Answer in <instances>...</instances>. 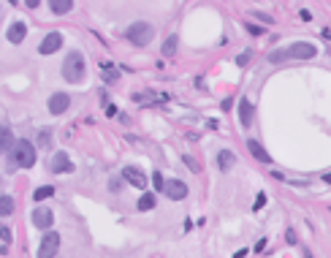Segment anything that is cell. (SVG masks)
I'll use <instances>...</instances> for the list:
<instances>
[{
  "mask_svg": "<svg viewBox=\"0 0 331 258\" xmlns=\"http://www.w3.org/2000/svg\"><path fill=\"white\" fill-rule=\"evenodd\" d=\"M8 169H30L35 163V147L30 142H25V139H11V144H8Z\"/></svg>",
  "mask_w": 331,
  "mask_h": 258,
  "instance_id": "cell-1",
  "label": "cell"
},
{
  "mask_svg": "<svg viewBox=\"0 0 331 258\" xmlns=\"http://www.w3.org/2000/svg\"><path fill=\"white\" fill-rule=\"evenodd\" d=\"M315 54H317V47H312V44H307V41H299V44L283 49V52H271L269 60L271 63H283V60H288V57H296V60H310V57H315Z\"/></svg>",
  "mask_w": 331,
  "mask_h": 258,
  "instance_id": "cell-2",
  "label": "cell"
},
{
  "mask_svg": "<svg viewBox=\"0 0 331 258\" xmlns=\"http://www.w3.org/2000/svg\"><path fill=\"white\" fill-rule=\"evenodd\" d=\"M84 57L79 52H71L65 60H62V79L71 81V84H79L84 79Z\"/></svg>",
  "mask_w": 331,
  "mask_h": 258,
  "instance_id": "cell-3",
  "label": "cell"
},
{
  "mask_svg": "<svg viewBox=\"0 0 331 258\" xmlns=\"http://www.w3.org/2000/svg\"><path fill=\"white\" fill-rule=\"evenodd\" d=\"M125 38L131 41L133 47H147L152 38H155V27L152 25H147V22H133L128 30H125Z\"/></svg>",
  "mask_w": 331,
  "mask_h": 258,
  "instance_id": "cell-4",
  "label": "cell"
},
{
  "mask_svg": "<svg viewBox=\"0 0 331 258\" xmlns=\"http://www.w3.org/2000/svg\"><path fill=\"white\" fill-rule=\"evenodd\" d=\"M160 193H166V198H171V201H182L187 198V185L182 179H163Z\"/></svg>",
  "mask_w": 331,
  "mask_h": 258,
  "instance_id": "cell-5",
  "label": "cell"
},
{
  "mask_svg": "<svg viewBox=\"0 0 331 258\" xmlns=\"http://www.w3.org/2000/svg\"><path fill=\"white\" fill-rule=\"evenodd\" d=\"M57 250H60V234L57 231H46L41 244H38V256L49 258V256H57Z\"/></svg>",
  "mask_w": 331,
  "mask_h": 258,
  "instance_id": "cell-6",
  "label": "cell"
},
{
  "mask_svg": "<svg viewBox=\"0 0 331 258\" xmlns=\"http://www.w3.org/2000/svg\"><path fill=\"white\" fill-rule=\"evenodd\" d=\"M120 177H122V179H128L133 188H141V190L147 188V182H150V177L138 169V166H122V174H120Z\"/></svg>",
  "mask_w": 331,
  "mask_h": 258,
  "instance_id": "cell-7",
  "label": "cell"
},
{
  "mask_svg": "<svg viewBox=\"0 0 331 258\" xmlns=\"http://www.w3.org/2000/svg\"><path fill=\"white\" fill-rule=\"evenodd\" d=\"M68 106H71V95L65 93H55L49 98V112L52 114H62V112H68Z\"/></svg>",
  "mask_w": 331,
  "mask_h": 258,
  "instance_id": "cell-8",
  "label": "cell"
},
{
  "mask_svg": "<svg viewBox=\"0 0 331 258\" xmlns=\"http://www.w3.org/2000/svg\"><path fill=\"white\" fill-rule=\"evenodd\" d=\"M60 47H62V35H60V33H49L46 38L41 41V47H38V52H41V54H55Z\"/></svg>",
  "mask_w": 331,
  "mask_h": 258,
  "instance_id": "cell-9",
  "label": "cell"
},
{
  "mask_svg": "<svg viewBox=\"0 0 331 258\" xmlns=\"http://www.w3.org/2000/svg\"><path fill=\"white\" fill-rule=\"evenodd\" d=\"M52 171H55V174H71V171H74V163L68 161L65 152H55V158H52Z\"/></svg>",
  "mask_w": 331,
  "mask_h": 258,
  "instance_id": "cell-10",
  "label": "cell"
},
{
  "mask_svg": "<svg viewBox=\"0 0 331 258\" xmlns=\"http://www.w3.org/2000/svg\"><path fill=\"white\" fill-rule=\"evenodd\" d=\"M33 226H38V228H49L52 226V220H55V215H52V210H46V207H38V210H33Z\"/></svg>",
  "mask_w": 331,
  "mask_h": 258,
  "instance_id": "cell-11",
  "label": "cell"
},
{
  "mask_svg": "<svg viewBox=\"0 0 331 258\" xmlns=\"http://www.w3.org/2000/svg\"><path fill=\"white\" fill-rule=\"evenodd\" d=\"M239 122H241V128L253 125V101L250 98H241L239 101Z\"/></svg>",
  "mask_w": 331,
  "mask_h": 258,
  "instance_id": "cell-12",
  "label": "cell"
},
{
  "mask_svg": "<svg viewBox=\"0 0 331 258\" xmlns=\"http://www.w3.org/2000/svg\"><path fill=\"white\" fill-rule=\"evenodd\" d=\"M25 35H28V25H25V22H14V25L8 27V41H11V44H22Z\"/></svg>",
  "mask_w": 331,
  "mask_h": 258,
  "instance_id": "cell-13",
  "label": "cell"
},
{
  "mask_svg": "<svg viewBox=\"0 0 331 258\" xmlns=\"http://www.w3.org/2000/svg\"><path fill=\"white\" fill-rule=\"evenodd\" d=\"M247 149L253 152V158H256V161H261V163H269V161H271V155L256 142V139H250V142H247Z\"/></svg>",
  "mask_w": 331,
  "mask_h": 258,
  "instance_id": "cell-14",
  "label": "cell"
},
{
  "mask_svg": "<svg viewBox=\"0 0 331 258\" xmlns=\"http://www.w3.org/2000/svg\"><path fill=\"white\" fill-rule=\"evenodd\" d=\"M234 163H236V158H234L231 149H220V152H217V166H220V171H228Z\"/></svg>",
  "mask_w": 331,
  "mask_h": 258,
  "instance_id": "cell-15",
  "label": "cell"
},
{
  "mask_svg": "<svg viewBox=\"0 0 331 258\" xmlns=\"http://www.w3.org/2000/svg\"><path fill=\"white\" fill-rule=\"evenodd\" d=\"M49 6L55 14H68L74 8V0H49Z\"/></svg>",
  "mask_w": 331,
  "mask_h": 258,
  "instance_id": "cell-16",
  "label": "cell"
},
{
  "mask_svg": "<svg viewBox=\"0 0 331 258\" xmlns=\"http://www.w3.org/2000/svg\"><path fill=\"white\" fill-rule=\"evenodd\" d=\"M14 212V198L11 196H0V217H6Z\"/></svg>",
  "mask_w": 331,
  "mask_h": 258,
  "instance_id": "cell-17",
  "label": "cell"
},
{
  "mask_svg": "<svg viewBox=\"0 0 331 258\" xmlns=\"http://www.w3.org/2000/svg\"><path fill=\"white\" fill-rule=\"evenodd\" d=\"M52 196H55V188H52V185L35 188V193H33V198H35V201H44V198H52Z\"/></svg>",
  "mask_w": 331,
  "mask_h": 258,
  "instance_id": "cell-18",
  "label": "cell"
},
{
  "mask_svg": "<svg viewBox=\"0 0 331 258\" xmlns=\"http://www.w3.org/2000/svg\"><path fill=\"white\" fill-rule=\"evenodd\" d=\"M155 201H158V198H155V193H144V196L138 198V210L144 212V210H152V207H155Z\"/></svg>",
  "mask_w": 331,
  "mask_h": 258,
  "instance_id": "cell-19",
  "label": "cell"
},
{
  "mask_svg": "<svg viewBox=\"0 0 331 258\" xmlns=\"http://www.w3.org/2000/svg\"><path fill=\"white\" fill-rule=\"evenodd\" d=\"M177 44H180L177 35H168V38H166V44H163V54H166V57H171V54L177 52Z\"/></svg>",
  "mask_w": 331,
  "mask_h": 258,
  "instance_id": "cell-20",
  "label": "cell"
},
{
  "mask_svg": "<svg viewBox=\"0 0 331 258\" xmlns=\"http://www.w3.org/2000/svg\"><path fill=\"white\" fill-rule=\"evenodd\" d=\"M11 139H14V136H11V130H8L6 125H0V152H6V147L11 144Z\"/></svg>",
  "mask_w": 331,
  "mask_h": 258,
  "instance_id": "cell-21",
  "label": "cell"
},
{
  "mask_svg": "<svg viewBox=\"0 0 331 258\" xmlns=\"http://www.w3.org/2000/svg\"><path fill=\"white\" fill-rule=\"evenodd\" d=\"M101 68H104V74L109 76V79H117V71H114V65H111V63H104Z\"/></svg>",
  "mask_w": 331,
  "mask_h": 258,
  "instance_id": "cell-22",
  "label": "cell"
},
{
  "mask_svg": "<svg viewBox=\"0 0 331 258\" xmlns=\"http://www.w3.org/2000/svg\"><path fill=\"white\" fill-rule=\"evenodd\" d=\"M152 185H155V188H163V174H160V171H155V174H152Z\"/></svg>",
  "mask_w": 331,
  "mask_h": 258,
  "instance_id": "cell-23",
  "label": "cell"
},
{
  "mask_svg": "<svg viewBox=\"0 0 331 258\" xmlns=\"http://www.w3.org/2000/svg\"><path fill=\"white\" fill-rule=\"evenodd\" d=\"M263 204H266V193H258V201H256V207H253V210H261Z\"/></svg>",
  "mask_w": 331,
  "mask_h": 258,
  "instance_id": "cell-24",
  "label": "cell"
},
{
  "mask_svg": "<svg viewBox=\"0 0 331 258\" xmlns=\"http://www.w3.org/2000/svg\"><path fill=\"white\" fill-rule=\"evenodd\" d=\"M247 60H250V52H244V54H239V60H236V63H239V65H247Z\"/></svg>",
  "mask_w": 331,
  "mask_h": 258,
  "instance_id": "cell-25",
  "label": "cell"
},
{
  "mask_svg": "<svg viewBox=\"0 0 331 258\" xmlns=\"http://www.w3.org/2000/svg\"><path fill=\"white\" fill-rule=\"evenodd\" d=\"M247 33H253V35H261V27H256V25H247Z\"/></svg>",
  "mask_w": 331,
  "mask_h": 258,
  "instance_id": "cell-26",
  "label": "cell"
},
{
  "mask_svg": "<svg viewBox=\"0 0 331 258\" xmlns=\"http://www.w3.org/2000/svg\"><path fill=\"white\" fill-rule=\"evenodd\" d=\"M25 3H28L30 8H38V6H41V0H25Z\"/></svg>",
  "mask_w": 331,
  "mask_h": 258,
  "instance_id": "cell-27",
  "label": "cell"
}]
</instances>
